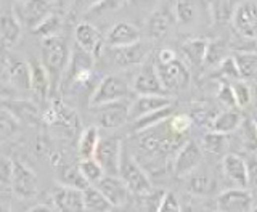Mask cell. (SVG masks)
<instances>
[{
	"label": "cell",
	"mask_w": 257,
	"mask_h": 212,
	"mask_svg": "<svg viewBox=\"0 0 257 212\" xmlns=\"http://www.w3.org/2000/svg\"><path fill=\"white\" fill-rule=\"evenodd\" d=\"M55 2L58 4L60 7H64V5H66V4L69 2V0H55Z\"/></svg>",
	"instance_id": "6f0895ef"
},
{
	"label": "cell",
	"mask_w": 257,
	"mask_h": 212,
	"mask_svg": "<svg viewBox=\"0 0 257 212\" xmlns=\"http://www.w3.org/2000/svg\"><path fill=\"white\" fill-rule=\"evenodd\" d=\"M84 204L87 212H111V209H114L101 194V191L93 185L84 190Z\"/></svg>",
	"instance_id": "d6a6232c"
},
{
	"label": "cell",
	"mask_w": 257,
	"mask_h": 212,
	"mask_svg": "<svg viewBox=\"0 0 257 212\" xmlns=\"http://www.w3.org/2000/svg\"><path fill=\"white\" fill-rule=\"evenodd\" d=\"M8 106H10V111L20 121H28L29 124H32V122H36L39 118L37 110L28 101H12Z\"/></svg>",
	"instance_id": "60d3db41"
},
{
	"label": "cell",
	"mask_w": 257,
	"mask_h": 212,
	"mask_svg": "<svg viewBox=\"0 0 257 212\" xmlns=\"http://www.w3.org/2000/svg\"><path fill=\"white\" fill-rule=\"evenodd\" d=\"M40 48H42V64L50 76L52 87H58L71 58V47L68 39L63 36L42 39Z\"/></svg>",
	"instance_id": "6da1fadb"
},
{
	"label": "cell",
	"mask_w": 257,
	"mask_h": 212,
	"mask_svg": "<svg viewBox=\"0 0 257 212\" xmlns=\"http://www.w3.org/2000/svg\"><path fill=\"white\" fill-rule=\"evenodd\" d=\"M217 98H219V101L225 106V108H228V110H235V108H238V106H236V100H235V93H233V88H231V84H225V82H222V84L219 85Z\"/></svg>",
	"instance_id": "bcb514c9"
},
{
	"label": "cell",
	"mask_w": 257,
	"mask_h": 212,
	"mask_svg": "<svg viewBox=\"0 0 257 212\" xmlns=\"http://www.w3.org/2000/svg\"><path fill=\"white\" fill-rule=\"evenodd\" d=\"M13 162L12 159H8L7 156L0 154V185L8 186L12 185V178H13Z\"/></svg>",
	"instance_id": "681fc988"
},
{
	"label": "cell",
	"mask_w": 257,
	"mask_h": 212,
	"mask_svg": "<svg viewBox=\"0 0 257 212\" xmlns=\"http://www.w3.org/2000/svg\"><path fill=\"white\" fill-rule=\"evenodd\" d=\"M12 191L18 199H29L37 194V177L32 170L24 166L23 162H13V178H12Z\"/></svg>",
	"instance_id": "9c48e42d"
},
{
	"label": "cell",
	"mask_w": 257,
	"mask_h": 212,
	"mask_svg": "<svg viewBox=\"0 0 257 212\" xmlns=\"http://www.w3.org/2000/svg\"><path fill=\"white\" fill-rule=\"evenodd\" d=\"M172 111H174V104L167 106V108H163V110H158L155 113H150V114H147V116H142L140 119L132 122V134L137 135V134L151 129V127H156L159 124H163V122H166L169 118L172 116Z\"/></svg>",
	"instance_id": "f546056e"
},
{
	"label": "cell",
	"mask_w": 257,
	"mask_h": 212,
	"mask_svg": "<svg viewBox=\"0 0 257 212\" xmlns=\"http://www.w3.org/2000/svg\"><path fill=\"white\" fill-rule=\"evenodd\" d=\"M140 42V29L134 26L132 23L120 21L116 23L108 31L106 44L111 48H120V47H131Z\"/></svg>",
	"instance_id": "ac0fdd59"
},
{
	"label": "cell",
	"mask_w": 257,
	"mask_h": 212,
	"mask_svg": "<svg viewBox=\"0 0 257 212\" xmlns=\"http://www.w3.org/2000/svg\"><path fill=\"white\" fill-rule=\"evenodd\" d=\"M231 24L238 34L244 39H257V2L244 0L236 8Z\"/></svg>",
	"instance_id": "8fae6325"
},
{
	"label": "cell",
	"mask_w": 257,
	"mask_h": 212,
	"mask_svg": "<svg viewBox=\"0 0 257 212\" xmlns=\"http://www.w3.org/2000/svg\"><path fill=\"white\" fill-rule=\"evenodd\" d=\"M188 114L191 116L193 122H196L198 126H207L209 124V127H211L214 118L217 116L215 113H212L211 106H207L204 103L193 104V108H191V111Z\"/></svg>",
	"instance_id": "b9f144b4"
},
{
	"label": "cell",
	"mask_w": 257,
	"mask_h": 212,
	"mask_svg": "<svg viewBox=\"0 0 257 212\" xmlns=\"http://www.w3.org/2000/svg\"><path fill=\"white\" fill-rule=\"evenodd\" d=\"M201 150L211 154H222L228 146V137L217 134L214 130H209L207 134H204L203 140H201Z\"/></svg>",
	"instance_id": "e575fe53"
},
{
	"label": "cell",
	"mask_w": 257,
	"mask_h": 212,
	"mask_svg": "<svg viewBox=\"0 0 257 212\" xmlns=\"http://www.w3.org/2000/svg\"><path fill=\"white\" fill-rule=\"evenodd\" d=\"M21 21L16 18L13 12H7L0 16V37H2L4 44L15 45L20 42L21 39Z\"/></svg>",
	"instance_id": "83f0119b"
},
{
	"label": "cell",
	"mask_w": 257,
	"mask_h": 212,
	"mask_svg": "<svg viewBox=\"0 0 257 212\" xmlns=\"http://www.w3.org/2000/svg\"><path fill=\"white\" fill-rule=\"evenodd\" d=\"M101 0H72V10L74 13H90L93 8L98 5Z\"/></svg>",
	"instance_id": "f5cc1de1"
},
{
	"label": "cell",
	"mask_w": 257,
	"mask_h": 212,
	"mask_svg": "<svg viewBox=\"0 0 257 212\" xmlns=\"http://www.w3.org/2000/svg\"><path fill=\"white\" fill-rule=\"evenodd\" d=\"M158 212H183V209H182V204H180L179 198H177L174 193H171V191L167 193L166 191L163 199H161V204L158 207Z\"/></svg>",
	"instance_id": "c3c4849f"
},
{
	"label": "cell",
	"mask_w": 257,
	"mask_h": 212,
	"mask_svg": "<svg viewBox=\"0 0 257 212\" xmlns=\"http://www.w3.org/2000/svg\"><path fill=\"white\" fill-rule=\"evenodd\" d=\"M243 114L236 110H227L223 113H219L217 116L214 118L212 124H211V130L217 134H222V135H230V134H235L236 130L239 129V126L243 124Z\"/></svg>",
	"instance_id": "d4e9b609"
},
{
	"label": "cell",
	"mask_w": 257,
	"mask_h": 212,
	"mask_svg": "<svg viewBox=\"0 0 257 212\" xmlns=\"http://www.w3.org/2000/svg\"><path fill=\"white\" fill-rule=\"evenodd\" d=\"M231 88H233V93H235V100H236L238 108H246V106L251 104L252 90H251V87L247 85L246 80H243V79L233 80Z\"/></svg>",
	"instance_id": "ab89813d"
},
{
	"label": "cell",
	"mask_w": 257,
	"mask_h": 212,
	"mask_svg": "<svg viewBox=\"0 0 257 212\" xmlns=\"http://www.w3.org/2000/svg\"><path fill=\"white\" fill-rule=\"evenodd\" d=\"M244 0H209V13L215 24L231 23L236 8Z\"/></svg>",
	"instance_id": "484cf974"
},
{
	"label": "cell",
	"mask_w": 257,
	"mask_h": 212,
	"mask_svg": "<svg viewBox=\"0 0 257 212\" xmlns=\"http://www.w3.org/2000/svg\"><path fill=\"white\" fill-rule=\"evenodd\" d=\"M174 104V101L169 98L167 95H143L139 96L132 104H131V118L128 121H137L142 116H147L150 113H155L158 110L167 108V106Z\"/></svg>",
	"instance_id": "d6986e66"
},
{
	"label": "cell",
	"mask_w": 257,
	"mask_h": 212,
	"mask_svg": "<svg viewBox=\"0 0 257 212\" xmlns=\"http://www.w3.org/2000/svg\"><path fill=\"white\" fill-rule=\"evenodd\" d=\"M20 21L31 31H34L48 15H50V4L47 0H26L18 8Z\"/></svg>",
	"instance_id": "e0dca14e"
},
{
	"label": "cell",
	"mask_w": 257,
	"mask_h": 212,
	"mask_svg": "<svg viewBox=\"0 0 257 212\" xmlns=\"http://www.w3.org/2000/svg\"><path fill=\"white\" fill-rule=\"evenodd\" d=\"M217 180L215 177L206 172H193L187 178V190L193 196L207 198L212 196L217 191Z\"/></svg>",
	"instance_id": "603a6c76"
},
{
	"label": "cell",
	"mask_w": 257,
	"mask_h": 212,
	"mask_svg": "<svg viewBox=\"0 0 257 212\" xmlns=\"http://www.w3.org/2000/svg\"><path fill=\"white\" fill-rule=\"evenodd\" d=\"M93 77V55L85 52L77 44L71 48V58L66 72L61 79L64 92L85 90Z\"/></svg>",
	"instance_id": "7a4b0ae2"
},
{
	"label": "cell",
	"mask_w": 257,
	"mask_h": 212,
	"mask_svg": "<svg viewBox=\"0 0 257 212\" xmlns=\"http://www.w3.org/2000/svg\"><path fill=\"white\" fill-rule=\"evenodd\" d=\"M207 45L209 40L203 39V37H195L190 39L187 42L182 44V55L183 58L187 60V63H190L191 66H201L206 61V53H207Z\"/></svg>",
	"instance_id": "4316f807"
},
{
	"label": "cell",
	"mask_w": 257,
	"mask_h": 212,
	"mask_svg": "<svg viewBox=\"0 0 257 212\" xmlns=\"http://www.w3.org/2000/svg\"><path fill=\"white\" fill-rule=\"evenodd\" d=\"M79 170L82 172V175L85 177V180L90 185H96L101 178L106 175L104 169L100 166V162L95 158L90 159H80L79 162Z\"/></svg>",
	"instance_id": "74e56055"
},
{
	"label": "cell",
	"mask_w": 257,
	"mask_h": 212,
	"mask_svg": "<svg viewBox=\"0 0 257 212\" xmlns=\"http://www.w3.org/2000/svg\"><path fill=\"white\" fill-rule=\"evenodd\" d=\"M15 2H20V4H23V2H26V0H15Z\"/></svg>",
	"instance_id": "94428289"
},
{
	"label": "cell",
	"mask_w": 257,
	"mask_h": 212,
	"mask_svg": "<svg viewBox=\"0 0 257 212\" xmlns=\"http://www.w3.org/2000/svg\"><path fill=\"white\" fill-rule=\"evenodd\" d=\"M174 10L171 12V8L167 5H163L156 8L155 12H153L148 20H147V32L148 36L153 39V40H163L167 37V34L171 32L172 29V24H174Z\"/></svg>",
	"instance_id": "9a60e30c"
},
{
	"label": "cell",
	"mask_w": 257,
	"mask_h": 212,
	"mask_svg": "<svg viewBox=\"0 0 257 212\" xmlns=\"http://www.w3.org/2000/svg\"><path fill=\"white\" fill-rule=\"evenodd\" d=\"M166 191H150L147 194H142V201H139V212H158Z\"/></svg>",
	"instance_id": "f6af8a7d"
},
{
	"label": "cell",
	"mask_w": 257,
	"mask_h": 212,
	"mask_svg": "<svg viewBox=\"0 0 257 212\" xmlns=\"http://www.w3.org/2000/svg\"><path fill=\"white\" fill-rule=\"evenodd\" d=\"M20 119L10 110H0V142H8L18 134Z\"/></svg>",
	"instance_id": "836d02e7"
},
{
	"label": "cell",
	"mask_w": 257,
	"mask_h": 212,
	"mask_svg": "<svg viewBox=\"0 0 257 212\" xmlns=\"http://www.w3.org/2000/svg\"><path fill=\"white\" fill-rule=\"evenodd\" d=\"M223 175L235 185V188H247V164L243 156L236 153H227L222 159Z\"/></svg>",
	"instance_id": "2e32d148"
},
{
	"label": "cell",
	"mask_w": 257,
	"mask_h": 212,
	"mask_svg": "<svg viewBox=\"0 0 257 212\" xmlns=\"http://www.w3.org/2000/svg\"><path fill=\"white\" fill-rule=\"evenodd\" d=\"M98 113H96V121H98L100 127L103 129H119L122 127L131 118V106L125 100L106 103L103 106H98Z\"/></svg>",
	"instance_id": "30bf717a"
},
{
	"label": "cell",
	"mask_w": 257,
	"mask_h": 212,
	"mask_svg": "<svg viewBox=\"0 0 257 212\" xmlns=\"http://www.w3.org/2000/svg\"><path fill=\"white\" fill-rule=\"evenodd\" d=\"M131 0H101V2L96 5L90 13L93 15H101L104 12H116L120 10L122 7H125Z\"/></svg>",
	"instance_id": "f907efd6"
},
{
	"label": "cell",
	"mask_w": 257,
	"mask_h": 212,
	"mask_svg": "<svg viewBox=\"0 0 257 212\" xmlns=\"http://www.w3.org/2000/svg\"><path fill=\"white\" fill-rule=\"evenodd\" d=\"M252 121H254V126H255V130H257V113L252 116Z\"/></svg>",
	"instance_id": "680465c9"
},
{
	"label": "cell",
	"mask_w": 257,
	"mask_h": 212,
	"mask_svg": "<svg viewBox=\"0 0 257 212\" xmlns=\"http://www.w3.org/2000/svg\"><path fill=\"white\" fill-rule=\"evenodd\" d=\"M239 71V77L243 80H257V52L238 50L233 53Z\"/></svg>",
	"instance_id": "f1b7e54d"
},
{
	"label": "cell",
	"mask_w": 257,
	"mask_h": 212,
	"mask_svg": "<svg viewBox=\"0 0 257 212\" xmlns=\"http://www.w3.org/2000/svg\"><path fill=\"white\" fill-rule=\"evenodd\" d=\"M174 60H177V55L174 50H171V48H161V50L158 52V60L156 63L159 64H167V63H172Z\"/></svg>",
	"instance_id": "db71d44e"
},
{
	"label": "cell",
	"mask_w": 257,
	"mask_h": 212,
	"mask_svg": "<svg viewBox=\"0 0 257 212\" xmlns=\"http://www.w3.org/2000/svg\"><path fill=\"white\" fill-rule=\"evenodd\" d=\"M31 68V90L36 95V98L40 101H45L48 98V93L52 90V80L45 66L36 58L29 61Z\"/></svg>",
	"instance_id": "ffe728a7"
},
{
	"label": "cell",
	"mask_w": 257,
	"mask_h": 212,
	"mask_svg": "<svg viewBox=\"0 0 257 212\" xmlns=\"http://www.w3.org/2000/svg\"><path fill=\"white\" fill-rule=\"evenodd\" d=\"M96 186L104 198L109 201V204L112 207H120L124 206L128 201V196H131V190L127 188V185L120 180L117 175H104L101 180L93 185Z\"/></svg>",
	"instance_id": "4fadbf2b"
},
{
	"label": "cell",
	"mask_w": 257,
	"mask_h": 212,
	"mask_svg": "<svg viewBox=\"0 0 257 212\" xmlns=\"http://www.w3.org/2000/svg\"><path fill=\"white\" fill-rule=\"evenodd\" d=\"M117 177L127 185L131 193L137 194V196H142V194L153 191V185L147 170L139 164V161L135 159L131 150H127L125 145L122 146V153H120Z\"/></svg>",
	"instance_id": "3957f363"
},
{
	"label": "cell",
	"mask_w": 257,
	"mask_h": 212,
	"mask_svg": "<svg viewBox=\"0 0 257 212\" xmlns=\"http://www.w3.org/2000/svg\"><path fill=\"white\" fill-rule=\"evenodd\" d=\"M132 88L135 93H139V96L143 95H167V90L164 88L163 82L158 76L156 71V61L147 60L140 71L137 72V76L134 77Z\"/></svg>",
	"instance_id": "5b68a950"
},
{
	"label": "cell",
	"mask_w": 257,
	"mask_h": 212,
	"mask_svg": "<svg viewBox=\"0 0 257 212\" xmlns=\"http://www.w3.org/2000/svg\"><path fill=\"white\" fill-rule=\"evenodd\" d=\"M219 69H220V74L223 77H227L230 80H238L239 77V71L236 66V61H235V56L230 55L228 58H225L220 64H219Z\"/></svg>",
	"instance_id": "7dc6e473"
},
{
	"label": "cell",
	"mask_w": 257,
	"mask_h": 212,
	"mask_svg": "<svg viewBox=\"0 0 257 212\" xmlns=\"http://www.w3.org/2000/svg\"><path fill=\"white\" fill-rule=\"evenodd\" d=\"M61 18L58 15H53L50 13L47 18L39 24V26L32 31V34L40 37V39H48V37H55V36H60V31H61Z\"/></svg>",
	"instance_id": "8d00e7d4"
},
{
	"label": "cell",
	"mask_w": 257,
	"mask_h": 212,
	"mask_svg": "<svg viewBox=\"0 0 257 212\" xmlns=\"http://www.w3.org/2000/svg\"><path fill=\"white\" fill-rule=\"evenodd\" d=\"M28 212H58V210L47 204H37V206H32Z\"/></svg>",
	"instance_id": "11a10c76"
},
{
	"label": "cell",
	"mask_w": 257,
	"mask_h": 212,
	"mask_svg": "<svg viewBox=\"0 0 257 212\" xmlns=\"http://www.w3.org/2000/svg\"><path fill=\"white\" fill-rule=\"evenodd\" d=\"M228 56H230L228 55V45L225 40H222V39L209 40L204 64H209V66H219V64L225 58H228Z\"/></svg>",
	"instance_id": "d590c367"
},
{
	"label": "cell",
	"mask_w": 257,
	"mask_h": 212,
	"mask_svg": "<svg viewBox=\"0 0 257 212\" xmlns=\"http://www.w3.org/2000/svg\"><path fill=\"white\" fill-rule=\"evenodd\" d=\"M61 185L71 186V188H77L80 191H84V190L88 188V186H90V183L85 180V177L79 170V166L77 167H68V169L63 170Z\"/></svg>",
	"instance_id": "f35d334b"
},
{
	"label": "cell",
	"mask_w": 257,
	"mask_h": 212,
	"mask_svg": "<svg viewBox=\"0 0 257 212\" xmlns=\"http://www.w3.org/2000/svg\"><path fill=\"white\" fill-rule=\"evenodd\" d=\"M100 143V134H98V127L90 126L87 127L79 137V143H77V151L80 159H90L95 156L96 146Z\"/></svg>",
	"instance_id": "4dcf8cb0"
},
{
	"label": "cell",
	"mask_w": 257,
	"mask_h": 212,
	"mask_svg": "<svg viewBox=\"0 0 257 212\" xmlns=\"http://www.w3.org/2000/svg\"><path fill=\"white\" fill-rule=\"evenodd\" d=\"M249 212H257V206H252V209L249 210Z\"/></svg>",
	"instance_id": "91938a15"
},
{
	"label": "cell",
	"mask_w": 257,
	"mask_h": 212,
	"mask_svg": "<svg viewBox=\"0 0 257 212\" xmlns=\"http://www.w3.org/2000/svg\"><path fill=\"white\" fill-rule=\"evenodd\" d=\"M169 127L174 134L177 135H182L185 137L188 134V130L191 129V126L195 124L191 119V116L188 113H180V114H172L171 118H169Z\"/></svg>",
	"instance_id": "7bdbcfd3"
},
{
	"label": "cell",
	"mask_w": 257,
	"mask_h": 212,
	"mask_svg": "<svg viewBox=\"0 0 257 212\" xmlns=\"http://www.w3.org/2000/svg\"><path fill=\"white\" fill-rule=\"evenodd\" d=\"M53 204L58 212H85L84 191L66 185L56 186L53 191Z\"/></svg>",
	"instance_id": "5bb4252c"
},
{
	"label": "cell",
	"mask_w": 257,
	"mask_h": 212,
	"mask_svg": "<svg viewBox=\"0 0 257 212\" xmlns=\"http://www.w3.org/2000/svg\"><path fill=\"white\" fill-rule=\"evenodd\" d=\"M244 159L247 164V183L252 188H257V156L255 154H249Z\"/></svg>",
	"instance_id": "816d5d0a"
},
{
	"label": "cell",
	"mask_w": 257,
	"mask_h": 212,
	"mask_svg": "<svg viewBox=\"0 0 257 212\" xmlns=\"http://www.w3.org/2000/svg\"><path fill=\"white\" fill-rule=\"evenodd\" d=\"M252 194L246 188H228L217 196L219 212H249L252 209Z\"/></svg>",
	"instance_id": "7c38bea8"
},
{
	"label": "cell",
	"mask_w": 257,
	"mask_h": 212,
	"mask_svg": "<svg viewBox=\"0 0 257 212\" xmlns=\"http://www.w3.org/2000/svg\"><path fill=\"white\" fill-rule=\"evenodd\" d=\"M172 10L175 20L183 26H188V24H193L196 21L199 8L196 0H175Z\"/></svg>",
	"instance_id": "1f68e13d"
},
{
	"label": "cell",
	"mask_w": 257,
	"mask_h": 212,
	"mask_svg": "<svg viewBox=\"0 0 257 212\" xmlns=\"http://www.w3.org/2000/svg\"><path fill=\"white\" fill-rule=\"evenodd\" d=\"M238 130H241V140H243L246 148L251 150V151L257 150V130H255L252 118L251 119H244L243 124L239 126Z\"/></svg>",
	"instance_id": "ee69618b"
},
{
	"label": "cell",
	"mask_w": 257,
	"mask_h": 212,
	"mask_svg": "<svg viewBox=\"0 0 257 212\" xmlns=\"http://www.w3.org/2000/svg\"><path fill=\"white\" fill-rule=\"evenodd\" d=\"M128 95V84L122 77L119 76H106L100 80V84L96 85L90 96V108H98L106 103L125 100Z\"/></svg>",
	"instance_id": "277c9868"
},
{
	"label": "cell",
	"mask_w": 257,
	"mask_h": 212,
	"mask_svg": "<svg viewBox=\"0 0 257 212\" xmlns=\"http://www.w3.org/2000/svg\"><path fill=\"white\" fill-rule=\"evenodd\" d=\"M204 156V151L201 150V146L195 142L188 140L182 148L177 151L175 158H174V175L177 177H188L196 170V167L201 164Z\"/></svg>",
	"instance_id": "ba28073f"
},
{
	"label": "cell",
	"mask_w": 257,
	"mask_h": 212,
	"mask_svg": "<svg viewBox=\"0 0 257 212\" xmlns=\"http://www.w3.org/2000/svg\"><path fill=\"white\" fill-rule=\"evenodd\" d=\"M5 68L8 72V77H10V82L15 88H20V90H31L29 63L18 60V58H12V56H7Z\"/></svg>",
	"instance_id": "44dd1931"
},
{
	"label": "cell",
	"mask_w": 257,
	"mask_h": 212,
	"mask_svg": "<svg viewBox=\"0 0 257 212\" xmlns=\"http://www.w3.org/2000/svg\"><path fill=\"white\" fill-rule=\"evenodd\" d=\"M111 56L117 66H135L147 61V48L142 45V42L131 47L111 48Z\"/></svg>",
	"instance_id": "7402d4cb"
},
{
	"label": "cell",
	"mask_w": 257,
	"mask_h": 212,
	"mask_svg": "<svg viewBox=\"0 0 257 212\" xmlns=\"http://www.w3.org/2000/svg\"><path fill=\"white\" fill-rule=\"evenodd\" d=\"M156 71L167 93L187 88L190 84L191 76L188 72V68H187V64L180 60H174L172 63H167V64L156 63Z\"/></svg>",
	"instance_id": "8992f818"
},
{
	"label": "cell",
	"mask_w": 257,
	"mask_h": 212,
	"mask_svg": "<svg viewBox=\"0 0 257 212\" xmlns=\"http://www.w3.org/2000/svg\"><path fill=\"white\" fill-rule=\"evenodd\" d=\"M5 68V60H4V56H2V53H0V71H2Z\"/></svg>",
	"instance_id": "9f6ffc18"
},
{
	"label": "cell",
	"mask_w": 257,
	"mask_h": 212,
	"mask_svg": "<svg viewBox=\"0 0 257 212\" xmlns=\"http://www.w3.org/2000/svg\"><path fill=\"white\" fill-rule=\"evenodd\" d=\"M74 37H76V44L84 48L85 52L95 55L100 50L101 47V36L98 29H96L93 24L90 23H79L77 28L74 31Z\"/></svg>",
	"instance_id": "cb8c5ba5"
},
{
	"label": "cell",
	"mask_w": 257,
	"mask_h": 212,
	"mask_svg": "<svg viewBox=\"0 0 257 212\" xmlns=\"http://www.w3.org/2000/svg\"><path fill=\"white\" fill-rule=\"evenodd\" d=\"M122 146H124L122 140L114 135L100 138V143L96 146L93 158L100 162V166L104 169L106 175H117Z\"/></svg>",
	"instance_id": "52a82bcc"
}]
</instances>
